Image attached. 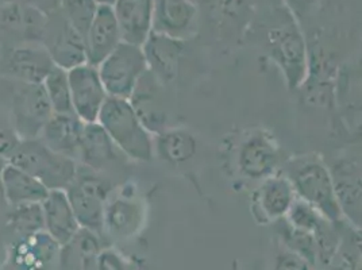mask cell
I'll return each mask as SVG.
<instances>
[{"instance_id": "obj_4", "label": "cell", "mask_w": 362, "mask_h": 270, "mask_svg": "<svg viewBox=\"0 0 362 270\" xmlns=\"http://www.w3.org/2000/svg\"><path fill=\"white\" fill-rule=\"evenodd\" d=\"M8 163L28 172L49 191L66 189L78 168L75 160L49 149L38 138L21 141Z\"/></svg>"}, {"instance_id": "obj_23", "label": "cell", "mask_w": 362, "mask_h": 270, "mask_svg": "<svg viewBox=\"0 0 362 270\" xmlns=\"http://www.w3.org/2000/svg\"><path fill=\"white\" fill-rule=\"evenodd\" d=\"M118 153L111 138L98 123H86L80 141L77 164L102 173L118 160Z\"/></svg>"}, {"instance_id": "obj_36", "label": "cell", "mask_w": 362, "mask_h": 270, "mask_svg": "<svg viewBox=\"0 0 362 270\" xmlns=\"http://www.w3.org/2000/svg\"><path fill=\"white\" fill-rule=\"evenodd\" d=\"M6 164H7V163H6L4 160H1V158H0V170L3 169V166L6 165Z\"/></svg>"}, {"instance_id": "obj_34", "label": "cell", "mask_w": 362, "mask_h": 270, "mask_svg": "<svg viewBox=\"0 0 362 270\" xmlns=\"http://www.w3.org/2000/svg\"><path fill=\"white\" fill-rule=\"evenodd\" d=\"M319 1L320 0H284L286 8L295 16L296 20L298 18L308 16L311 11H314Z\"/></svg>"}, {"instance_id": "obj_6", "label": "cell", "mask_w": 362, "mask_h": 270, "mask_svg": "<svg viewBox=\"0 0 362 270\" xmlns=\"http://www.w3.org/2000/svg\"><path fill=\"white\" fill-rule=\"evenodd\" d=\"M98 71L108 96L129 99L148 66L141 46L122 41L98 65Z\"/></svg>"}, {"instance_id": "obj_22", "label": "cell", "mask_w": 362, "mask_h": 270, "mask_svg": "<svg viewBox=\"0 0 362 270\" xmlns=\"http://www.w3.org/2000/svg\"><path fill=\"white\" fill-rule=\"evenodd\" d=\"M154 0H115L112 4L122 40L142 46L151 31Z\"/></svg>"}, {"instance_id": "obj_30", "label": "cell", "mask_w": 362, "mask_h": 270, "mask_svg": "<svg viewBox=\"0 0 362 270\" xmlns=\"http://www.w3.org/2000/svg\"><path fill=\"white\" fill-rule=\"evenodd\" d=\"M62 16L84 40L99 4L95 0H62Z\"/></svg>"}, {"instance_id": "obj_9", "label": "cell", "mask_w": 362, "mask_h": 270, "mask_svg": "<svg viewBox=\"0 0 362 270\" xmlns=\"http://www.w3.org/2000/svg\"><path fill=\"white\" fill-rule=\"evenodd\" d=\"M74 114L84 123L98 122L108 95L98 66L84 62L68 71Z\"/></svg>"}, {"instance_id": "obj_1", "label": "cell", "mask_w": 362, "mask_h": 270, "mask_svg": "<svg viewBox=\"0 0 362 270\" xmlns=\"http://www.w3.org/2000/svg\"><path fill=\"white\" fill-rule=\"evenodd\" d=\"M264 45L271 60L284 76L288 88H302L308 75L310 53L298 20L286 7L273 16Z\"/></svg>"}, {"instance_id": "obj_5", "label": "cell", "mask_w": 362, "mask_h": 270, "mask_svg": "<svg viewBox=\"0 0 362 270\" xmlns=\"http://www.w3.org/2000/svg\"><path fill=\"white\" fill-rule=\"evenodd\" d=\"M112 191L111 182L102 173L78 165L75 179L65 192L80 228L103 233L105 206Z\"/></svg>"}, {"instance_id": "obj_17", "label": "cell", "mask_w": 362, "mask_h": 270, "mask_svg": "<svg viewBox=\"0 0 362 270\" xmlns=\"http://www.w3.org/2000/svg\"><path fill=\"white\" fill-rule=\"evenodd\" d=\"M54 66L45 47L40 44L14 47L3 61L6 76L23 84H42Z\"/></svg>"}, {"instance_id": "obj_8", "label": "cell", "mask_w": 362, "mask_h": 270, "mask_svg": "<svg viewBox=\"0 0 362 270\" xmlns=\"http://www.w3.org/2000/svg\"><path fill=\"white\" fill-rule=\"evenodd\" d=\"M281 149L273 135L258 129L243 138L237 154V166L242 176L250 180H264L277 173Z\"/></svg>"}, {"instance_id": "obj_26", "label": "cell", "mask_w": 362, "mask_h": 270, "mask_svg": "<svg viewBox=\"0 0 362 270\" xmlns=\"http://www.w3.org/2000/svg\"><path fill=\"white\" fill-rule=\"evenodd\" d=\"M100 250L98 234L80 228L75 237L61 247L59 262L66 269L90 270Z\"/></svg>"}, {"instance_id": "obj_31", "label": "cell", "mask_w": 362, "mask_h": 270, "mask_svg": "<svg viewBox=\"0 0 362 270\" xmlns=\"http://www.w3.org/2000/svg\"><path fill=\"white\" fill-rule=\"evenodd\" d=\"M19 142L21 139L16 135L11 120L0 115V158L8 163Z\"/></svg>"}, {"instance_id": "obj_25", "label": "cell", "mask_w": 362, "mask_h": 270, "mask_svg": "<svg viewBox=\"0 0 362 270\" xmlns=\"http://www.w3.org/2000/svg\"><path fill=\"white\" fill-rule=\"evenodd\" d=\"M197 153V138L187 129L168 127L153 135V154L166 164L180 165L188 163Z\"/></svg>"}, {"instance_id": "obj_19", "label": "cell", "mask_w": 362, "mask_h": 270, "mask_svg": "<svg viewBox=\"0 0 362 270\" xmlns=\"http://www.w3.org/2000/svg\"><path fill=\"white\" fill-rule=\"evenodd\" d=\"M122 41L121 29L112 6L100 4L86 35L87 62L98 66Z\"/></svg>"}, {"instance_id": "obj_7", "label": "cell", "mask_w": 362, "mask_h": 270, "mask_svg": "<svg viewBox=\"0 0 362 270\" xmlns=\"http://www.w3.org/2000/svg\"><path fill=\"white\" fill-rule=\"evenodd\" d=\"M53 115L42 84L18 83L11 105V123L21 141L35 139Z\"/></svg>"}, {"instance_id": "obj_12", "label": "cell", "mask_w": 362, "mask_h": 270, "mask_svg": "<svg viewBox=\"0 0 362 270\" xmlns=\"http://www.w3.org/2000/svg\"><path fill=\"white\" fill-rule=\"evenodd\" d=\"M136 117L151 135L168 129L169 111L166 102L165 86L149 71L139 78L136 88L127 99Z\"/></svg>"}, {"instance_id": "obj_2", "label": "cell", "mask_w": 362, "mask_h": 270, "mask_svg": "<svg viewBox=\"0 0 362 270\" xmlns=\"http://www.w3.org/2000/svg\"><path fill=\"white\" fill-rule=\"evenodd\" d=\"M298 199L308 203L332 223H341L339 209L330 168L317 154H303L289 158L283 170Z\"/></svg>"}, {"instance_id": "obj_3", "label": "cell", "mask_w": 362, "mask_h": 270, "mask_svg": "<svg viewBox=\"0 0 362 270\" xmlns=\"http://www.w3.org/2000/svg\"><path fill=\"white\" fill-rule=\"evenodd\" d=\"M98 123L124 157L139 163L154 158L153 135L144 127L127 99L108 96Z\"/></svg>"}, {"instance_id": "obj_35", "label": "cell", "mask_w": 362, "mask_h": 270, "mask_svg": "<svg viewBox=\"0 0 362 270\" xmlns=\"http://www.w3.org/2000/svg\"><path fill=\"white\" fill-rule=\"evenodd\" d=\"M99 6L100 4H105V6H112L115 3V0H95Z\"/></svg>"}, {"instance_id": "obj_21", "label": "cell", "mask_w": 362, "mask_h": 270, "mask_svg": "<svg viewBox=\"0 0 362 270\" xmlns=\"http://www.w3.org/2000/svg\"><path fill=\"white\" fill-rule=\"evenodd\" d=\"M44 212L45 231L61 247L65 246L80 230L75 212L69 203L65 189L49 191L41 203Z\"/></svg>"}, {"instance_id": "obj_10", "label": "cell", "mask_w": 362, "mask_h": 270, "mask_svg": "<svg viewBox=\"0 0 362 270\" xmlns=\"http://www.w3.org/2000/svg\"><path fill=\"white\" fill-rule=\"evenodd\" d=\"M41 40L53 64L61 69L69 71L87 62L86 40L62 14L46 22Z\"/></svg>"}, {"instance_id": "obj_24", "label": "cell", "mask_w": 362, "mask_h": 270, "mask_svg": "<svg viewBox=\"0 0 362 270\" xmlns=\"http://www.w3.org/2000/svg\"><path fill=\"white\" fill-rule=\"evenodd\" d=\"M0 184L4 200L10 207L42 203L49 189L28 172L7 163L0 170Z\"/></svg>"}, {"instance_id": "obj_14", "label": "cell", "mask_w": 362, "mask_h": 270, "mask_svg": "<svg viewBox=\"0 0 362 270\" xmlns=\"http://www.w3.org/2000/svg\"><path fill=\"white\" fill-rule=\"evenodd\" d=\"M197 26V8L192 0H154L151 31L187 41Z\"/></svg>"}, {"instance_id": "obj_33", "label": "cell", "mask_w": 362, "mask_h": 270, "mask_svg": "<svg viewBox=\"0 0 362 270\" xmlns=\"http://www.w3.org/2000/svg\"><path fill=\"white\" fill-rule=\"evenodd\" d=\"M90 270H124L121 257L112 250H100Z\"/></svg>"}, {"instance_id": "obj_13", "label": "cell", "mask_w": 362, "mask_h": 270, "mask_svg": "<svg viewBox=\"0 0 362 270\" xmlns=\"http://www.w3.org/2000/svg\"><path fill=\"white\" fill-rule=\"evenodd\" d=\"M330 168L334 191L344 219L361 227V160L342 157Z\"/></svg>"}, {"instance_id": "obj_16", "label": "cell", "mask_w": 362, "mask_h": 270, "mask_svg": "<svg viewBox=\"0 0 362 270\" xmlns=\"http://www.w3.org/2000/svg\"><path fill=\"white\" fill-rule=\"evenodd\" d=\"M141 47L151 75L165 87L172 84L179 74L185 41L151 31Z\"/></svg>"}, {"instance_id": "obj_11", "label": "cell", "mask_w": 362, "mask_h": 270, "mask_svg": "<svg viewBox=\"0 0 362 270\" xmlns=\"http://www.w3.org/2000/svg\"><path fill=\"white\" fill-rule=\"evenodd\" d=\"M145 219V203L133 185H123L111 192L103 213V231L112 237L124 238L138 231Z\"/></svg>"}, {"instance_id": "obj_18", "label": "cell", "mask_w": 362, "mask_h": 270, "mask_svg": "<svg viewBox=\"0 0 362 270\" xmlns=\"http://www.w3.org/2000/svg\"><path fill=\"white\" fill-rule=\"evenodd\" d=\"M61 246L46 231L19 237L13 246V262L19 270H52L60 261Z\"/></svg>"}, {"instance_id": "obj_27", "label": "cell", "mask_w": 362, "mask_h": 270, "mask_svg": "<svg viewBox=\"0 0 362 270\" xmlns=\"http://www.w3.org/2000/svg\"><path fill=\"white\" fill-rule=\"evenodd\" d=\"M277 225V231L281 235L288 250L300 255L310 265L317 262V242L311 233L289 225L286 218L279 219Z\"/></svg>"}, {"instance_id": "obj_15", "label": "cell", "mask_w": 362, "mask_h": 270, "mask_svg": "<svg viewBox=\"0 0 362 270\" xmlns=\"http://www.w3.org/2000/svg\"><path fill=\"white\" fill-rule=\"evenodd\" d=\"M295 199V191L284 173H274L261 180L253 195L252 211L262 223L277 222L286 218Z\"/></svg>"}, {"instance_id": "obj_28", "label": "cell", "mask_w": 362, "mask_h": 270, "mask_svg": "<svg viewBox=\"0 0 362 270\" xmlns=\"http://www.w3.org/2000/svg\"><path fill=\"white\" fill-rule=\"evenodd\" d=\"M42 87L46 92L47 100L52 105L53 114H71L72 102H71V88L68 80V71L54 66L50 74L46 76Z\"/></svg>"}, {"instance_id": "obj_32", "label": "cell", "mask_w": 362, "mask_h": 270, "mask_svg": "<svg viewBox=\"0 0 362 270\" xmlns=\"http://www.w3.org/2000/svg\"><path fill=\"white\" fill-rule=\"evenodd\" d=\"M274 270H310V264L300 255L286 247L284 252H280L276 259Z\"/></svg>"}, {"instance_id": "obj_20", "label": "cell", "mask_w": 362, "mask_h": 270, "mask_svg": "<svg viewBox=\"0 0 362 270\" xmlns=\"http://www.w3.org/2000/svg\"><path fill=\"white\" fill-rule=\"evenodd\" d=\"M84 124L86 123L78 119L74 112L53 114L41 130L38 139L42 141L49 149L77 163Z\"/></svg>"}, {"instance_id": "obj_29", "label": "cell", "mask_w": 362, "mask_h": 270, "mask_svg": "<svg viewBox=\"0 0 362 270\" xmlns=\"http://www.w3.org/2000/svg\"><path fill=\"white\" fill-rule=\"evenodd\" d=\"M8 223L19 237L45 231L41 203L14 206L8 212Z\"/></svg>"}]
</instances>
